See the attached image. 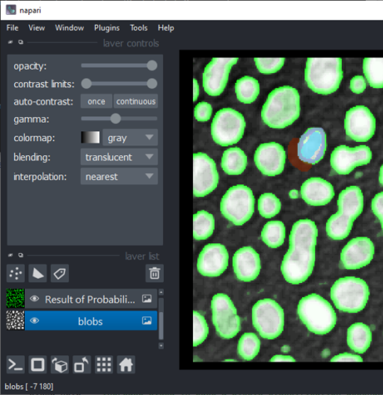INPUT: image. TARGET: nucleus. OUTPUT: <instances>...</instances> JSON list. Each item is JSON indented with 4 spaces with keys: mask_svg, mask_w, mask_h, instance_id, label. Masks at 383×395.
Listing matches in <instances>:
<instances>
[{
    "mask_svg": "<svg viewBox=\"0 0 383 395\" xmlns=\"http://www.w3.org/2000/svg\"><path fill=\"white\" fill-rule=\"evenodd\" d=\"M102 361H103V362H106V358L103 357V358H102Z\"/></svg>",
    "mask_w": 383,
    "mask_h": 395,
    "instance_id": "09e8293b",
    "label": "nucleus"
},
{
    "mask_svg": "<svg viewBox=\"0 0 383 395\" xmlns=\"http://www.w3.org/2000/svg\"><path fill=\"white\" fill-rule=\"evenodd\" d=\"M96 365H97V367H101L102 364L101 363V362H98V363L96 364Z\"/></svg>",
    "mask_w": 383,
    "mask_h": 395,
    "instance_id": "a19ab883",
    "label": "nucleus"
},
{
    "mask_svg": "<svg viewBox=\"0 0 383 395\" xmlns=\"http://www.w3.org/2000/svg\"><path fill=\"white\" fill-rule=\"evenodd\" d=\"M238 100L245 104H251L256 101L260 94V84L253 77L245 76L235 84Z\"/></svg>",
    "mask_w": 383,
    "mask_h": 395,
    "instance_id": "5701e85b",
    "label": "nucleus"
},
{
    "mask_svg": "<svg viewBox=\"0 0 383 395\" xmlns=\"http://www.w3.org/2000/svg\"><path fill=\"white\" fill-rule=\"evenodd\" d=\"M297 313L307 329L316 335L331 333L336 326L337 316L332 305L317 294L300 300Z\"/></svg>",
    "mask_w": 383,
    "mask_h": 395,
    "instance_id": "39448f33",
    "label": "nucleus"
},
{
    "mask_svg": "<svg viewBox=\"0 0 383 395\" xmlns=\"http://www.w3.org/2000/svg\"><path fill=\"white\" fill-rule=\"evenodd\" d=\"M332 362H362L363 360L361 357L355 355L349 354V352H345V354H341L338 356L334 357L331 360Z\"/></svg>",
    "mask_w": 383,
    "mask_h": 395,
    "instance_id": "72a5a7b5",
    "label": "nucleus"
},
{
    "mask_svg": "<svg viewBox=\"0 0 383 395\" xmlns=\"http://www.w3.org/2000/svg\"><path fill=\"white\" fill-rule=\"evenodd\" d=\"M261 349V341L256 334L246 333L240 338L238 352L240 358L245 361H251L259 354Z\"/></svg>",
    "mask_w": 383,
    "mask_h": 395,
    "instance_id": "bb28decb",
    "label": "nucleus"
},
{
    "mask_svg": "<svg viewBox=\"0 0 383 395\" xmlns=\"http://www.w3.org/2000/svg\"><path fill=\"white\" fill-rule=\"evenodd\" d=\"M255 199L248 187L238 185L230 188L221 203L222 215L235 226L249 221L255 211Z\"/></svg>",
    "mask_w": 383,
    "mask_h": 395,
    "instance_id": "0eeeda50",
    "label": "nucleus"
},
{
    "mask_svg": "<svg viewBox=\"0 0 383 395\" xmlns=\"http://www.w3.org/2000/svg\"><path fill=\"white\" fill-rule=\"evenodd\" d=\"M107 361L108 362H111L112 361V357H108Z\"/></svg>",
    "mask_w": 383,
    "mask_h": 395,
    "instance_id": "37998d69",
    "label": "nucleus"
},
{
    "mask_svg": "<svg viewBox=\"0 0 383 395\" xmlns=\"http://www.w3.org/2000/svg\"><path fill=\"white\" fill-rule=\"evenodd\" d=\"M248 165V157L239 148H232L223 152L221 166L228 175H240Z\"/></svg>",
    "mask_w": 383,
    "mask_h": 395,
    "instance_id": "4be33fe9",
    "label": "nucleus"
},
{
    "mask_svg": "<svg viewBox=\"0 0 383 395\" xmlns=\"http://www.w3.org/2000/svg\"><path fill=\"white\" fill-rule=\"evenodd\" d=\"M343 79L340 58H309L305 69L308 87L319 94L335 92Z\"/></svg>",
    "mask_w": 383,
    "mask_h": 395,
    "instance_id": "20e7f679",
    "label": "nucleus"
},
{
    "mask_svg": "<svg viewBox=\"0 0 383 395\" xmlns=\"http://www.w3.org/2000/svg\"><path fill=\"white\" fill-rule=\"evenodd\" d=\"M215 220L206 211H199L194 216V238L202 241L211 237L214 231Z\"/></svg>",
    "mask_w": 383,
    "mask_h": 395,
    "instance_id": "b1692460",
    "label": "nucleus"
},
{
    "mask_svg": "<svg viewBox=\"0 0 383 395\" xmlns=\"http://www.w3.org/2000/svg\"><path fill=\"white\" fill-rule=\"evenodd\" d=\"M263 242L271 248L282 246L285 238V227L282 221H270L265 225L262 232Z\"/></svg>",
    "mask_w": 383,
    "mask_h": 395,
    "instance_id": "a878e982",
    "label": "nucleus"
},
{
    "mask_svg": "<svg viewBox=\"0 0 383 395\" xmlns=\"http://www.w3.org/2000/svg\"><path fill=\"white\" fill-rule=\"evenodd\" d=\"M228 252L221 244H209L199 254L197 269L204 277H218L225 272L228 265Z\"/></svg>",
    "mask_w": 383,
    "mask_h": 395,
    "instance_id": "f3484780",
    "label": "nucleus"
},
{
    "mask_svg": "<svg viewBox=\"0 0 383 395\" xmlns=\"http://www.w3.org/2000/svg\"><path fill=\"white\" fill-rule=\"evenodd\" d=\"M350 89L357 94L363 93L366 89L365 79L362 76H355L350 81Z\"/></svg>",
    "mask_w": 383,
    "mask_h": 395,
    "instance_id": "473e14b6",
    "label": "nucleus"
},
{
    "mask_svg": "<svg viewBox=\"0 0 383 395\" xmlns=\"http://www.w3.org/2000/svg\"><path fill=\"white\" fill-rule=\"evenodd\" d=\"M372 152L370 148L360 145L350 148L346 145L336 148L331 154V167L339 175H348L355 167L371 162Z\"/></svg>",
    "mask_w": 383,
    "mask_h": 395,
    "instance_id": "ddd939ff",
    "label": "nucleus"
},
{
    "mask_svg": "<svg viewBox=\"0 0 383 395\" xmlns=\"http://www.w3.org/2000/svg\"><path fill=\"white\" fill-rule=\"evenodd\" d=\"M289 196H290L291 199H297L298 197L299 196V191L297 190H295V189L292 190L289 192Z\"/></svg>",
    "mask_w": 383,
    "mask_h": 395,
    "instance_id": "e433bc0d",
    "label": "nucleus"
},
{
    "mask_svg": "<svg viewBox=\"0 0 383 395\" xmlns=\"http://www.w3.org/2000/svg\"><path fill=\"white\" fill-rule=\"evenodd\" d=\"M107 366H108V367H111V366H112V364H111V362H109V363L107 364Z\"/></svg>",
    "mask_w": 383,
    "mask_h": 395,
    "instance_id": "de8ad7c7",
    "label": "nucleus"
},
{
    "mask_svg": "<svg viewBox=\"0 0 383 395\" xmlns=\"http://www.w3.org/2000/svg\"><path fill=\"white\" fill-rule=\"evenodd\" d=\"M299 116V94L289 86L270 92L262 111L264 123L272 129H284L292 125Z\"/></svg>",
    "mask_w": 383,
    "mask_h": 395,
    "instance_id": "f03ea898",
    "label": "nucleus"
},
{
    "mask_svg": "<svg viewBox=\"0 0 383 395\" xmlns=\"http://www.w3.org/2000/svg\"><path fill=\"white\" fill-rule=\"evenodd\" d=\"M338 211L326 223L328 236L336 241L346 238L350 233L353 222L362 213L364 196L357 187L342 191L338 200Z\"/></svg>",
    "mask_w": 383,
    "mask_h": 395,
    "instance_id": "7ed1b4c3",
    "label": "nucleus"
},
{
    "mask_svg": "<svg viewBox=\"0 0 383 395\" xmlns=\"http://www.w3.org/2000/svg\"><path fill=\"white\" fill-rule=\"evenodd\" d=\"M363 72L371 87L383 89V58H365Z\"/></svg>",
    "mask_w": 383,
    "mask_h": 395,
    "instance_id": "393cba45",
    "label": "nucleus"
},
{
    "mask_svg": "<svg viewBox=\"0 0 383 395\" xmlns=\"http://www.w3.org/2000/svg\"><path fill=\"white\" fill-rule=\"evenodd\" d=\"M281 201L275 194L266 193L258 200V211L260 215L265 218H272L280 213Z\"/></svg>",
    "mask_w": 383,
    "mask_h": 395,
    "instance_id": "cd10ccee",
    "label": "nucleus"
},
{
    "mask_svg": "<svg viewBox=\"0 0 383 395\" xmlns=\"http://www.w3.org/2000/svg\"><path fill=\"white\" fill-rule=\"evenodd\" d=\"M372 208L373 213L379 220L383 231V192L375 195L372 200Z\"/></svg>",
    "mask_w": 383,
    "mask_h": 395,
    "instance_id": "2f4dec72",
    "label": "nucleus"
},
{
    "mask_svg": "<svg viewBox=\"0 0 383 395\" xmlns=\"http://www.w3.org/2000/svg\"><path fill=\"white\" fill-rule=\"evenodd\" d=\"M290 350H291L290 347L287 346V345L283 346L282 347V352H289L290 351Z\"/></svg>",
    "mask_w": 383,
    "mask_h": 395,
    "instance_id": "58836bf2",
    "label": "nucleus"
},
{
    "mask_svg": "<svg viewBox=\"0 0 383 395\" xmlns=\"http://www.w3.org/2000/svg\"><path fill=\"white\" fill-rule=\"evenodd\" d=\"M212 321L216 333L224 340H231L240 331V318L233 302L228 295L217 294L211 301Z\"/></svg>",
    "mask_w": 383,
    "mask_h": 395,
    "instance_id": "9d476101",
    "label": "nucleus"
},
{
    "mask_svg": "<svg viewBox=\"0 0 383 395\" xmlns=\"http://www.w3.org/2000/svg\"><path fill=\"white\" fill-rule=\"evenodd\" d=\"M301 196L310 206H321L331 203L335 196L333 185L329 182L312 177L307 179L301 187Z\"/></svg>",
    "mask_w": 383,
    "mask_h": 395,
    "instance_id": "aec40b11",
    "label": "nucleus"
},
{
    "mask_svg": "<svg viewBox=\"0 0 383 395\" xmlns=\"http://www.w3.org/2000/svg\"><path fill=\"white\" fill-rule=\"evenodd\" d=\"M345 128L347 135L355 142L367 143L375 133L376 119L367 107L355 106L346 113Z\"/></svg>",
    "mask_w": 383,
    "mask_h": 395,
    "instance_id": "9b49d317",
    "label": "nucleus"
},
{
    "mask_svg": "<svg viewBox=\"0 0 383 395\" xmlns=\"http://www.w3.org/2000/svg\"><path fill=\"white\" fill-rule=\"evenodd\" d=\"M379 184L383 187V165L380 167L379 175Z\"/></svg>",
    "mask_w": 383,
    "mask_h": 395,
    "instance_id": "4c0bfd02",
    "label": "nucleus"
},
{
    "mask_svg": "<svg viewBox=\"0 0 383 395\" xmlns=\"http://www.w3.org/2000/svg\"><path fill=\"white\" fill-rule=\"evenodd\" d=\"M97 360L98 362H101V357H97V360Z\"/></svg>",
    "mask_w": 383,
    "mask_h": 395,
    "instance_id": "49530a36",
    "label": "nucleus"
},
{
    "mask_svg": "<svg viewBox=\"0 0 383 395\" xmlns=\"http://www.w3.org/2000/svg\"><path fill=\"white\" fill-rule=\"evenodd\" d=\"M238 58H213L204 68L203 87L209 95L220 96L225 90L232 66Z\"/></svg>",
    "mask_w": 383,
    "mask_h": 395,
    "instance_id": "2eb2a0df",
    "label": "nucleus"
},
{
    "mask_svg": "<svg viewBox=\"0 0 383 395\" xmlns=\"http://www.w3.org/2000/svg\"><path fill=\"white\" fill-rule=\"evenodd\" d=\"M213 109L211 104L207 102L199 103L194 109V117L200 122H206L210 120L212 115Z\"/></svg>",
    "mask_w": 383,
    "mask_h": 395,
    "instance_id": "7c9ffc66",
    "label": "nucleus"
},
{
    "mask_svg": "<svg viewBox=\"0 0 383 395\" xmlns=\"http://www.w3.org/2000/svg\"><path fill=\"white\" fill-rule=\"evenodd\" d=\"M91 82L88 79H86L83 82H82V87H83L85 89H89V87H91Z\"/></svg>",
    "mask_w": 383,
    "mask_h": 395,
    "instance_id": "c9c22d12",
    "label": "nucleus"
},
{
    "mask_svg": "<svg viewBox=\"0 0 383 395\" xmlns=\"http://www.w3.org/2000/svg\"><path fill=\"white\" fill-rule=\"evenodd\" d=\"M254 160L258 170L268 177L281 174L286 161L285 150L281 145L275 143L260 145L255 153Z\"/></svg>",
    "mask_w": 383,
    "mask_h": 395,
    "instance_id": "dca6fc26",
    "label": "nucleus"
},
{
    "mask_svg": "<svg viewBox=\"0 0 383 395\" xmlns=\"http://www.w3.org/2000/svg\"><path fill=\"white\" fill-rule=\"evenodd\" d=\"M318 230L311 220H300L292 228L290 247L281 265L284 279L293 285L304 283L311 275L316 264Z\"/></svg>",
    "mask_w": 383,
    "mask_h": 395,
    "instance_id": "f257e3e1",
    "label": "nucleus"
},
{
    "mask_svg": "<svg viewBox=\"0 0 383 395\" xmlns=\"http://www.w3.org/2000/svg\"><path fill=\"white\" fill-rule=\"evenodd\" d=\"M270 362H294L296 360L294 358L290 356H282V355H277L273 357Z\"/></svg>",
    "mask_w": 383,
    "mask_h": 395,
    "instance_id": "f704fd0d",
    "label": "nucleus"
},
{
    "mask_svg": "<svg viewBox=\"0 0 383 395\" xmlns=\"http://www.w3.org/2000/svg\"><path fill=\"white\" fill-rule=\"evenodd\" d=\"M326 135L322 128H309L300 137L297 147L299 159L308 164H318L326 150Z\"/></svg>",
    "mask_w": 383,
    "mask_h": 395,
    "instance_id": "a211bd4d",
    "label": "nucleus"
},
{
    "mask_svg": "<svg viewBox=\"0 0 383 395\" xmlns=\"http://www.w3.org/2000/svg\"><path fill=\"white\" fill-rule=\"evenodd\" d=\"M209 328L206 320L196 311L194 312V347H197L206 340Z\"/></svg>",
    "mask_w": 383,
    "mask_h": 395,
    "instance_id": "c85d7f7f",
    "label": "nucleus"
},
{
    "mask_svg": "<svg viewBox=\"0 0 383 395\" xmlns=\"http://www.w3.org/2000/svg\"><path fill=\"white\" fill-rule=\"evenodd\" d=\"M370 290L360 278L347 277L338 279L331 288V299L339 311L358 313L365 308Z\"/></svg>",
    "mask_w": 383,
    "mask_h": 395,
    "instance_id": "423d86ee",
    "label": "nucleus"
},
{
    "mask_svg": "<svg viewBox=\"0 0 383 395\" xmlns=\"http://www.w3.org/2000/svg\"><path fill=\"white\" fill-rule=\"evenodd\" d=\"M374 250V243L370 238H353L341 251L340 265L344 269H360L371 263Z\"/></svg>",
    "mask_w": 383,
    "mask_h": 395,
    "instance_id": "4468645a",
    "label": "nucleus"
},
{
    "mask_svg": "<svg viewBox=\"0 0 383 395\" xmlns=\"http://www.w3.org/2000/svg\"><path fill=\"white\" fill-rule=\"evenodd\" d=\"M220 180L215 162L207 154H194V195L207 196L214 191Z\"/></svg>",
    "mask_w": 383,
    "mask_h": 395,
    "instance_id": "f8f14e48",
    "label": "nucleus"
},
{
    "mask_svg": "<svg viewBox=\"0 0 383 395\" xmlns=\"http://www.w3.org/2000/svg\"><path fill=\"white\" fill-rule=\"evenodd\" d=\"M106 365H107V364H106L105 362H104L102 363V366H103V367H106Z\"/></svg>",
    "mask_w": 383,
    "mask_h": 395,
    "instance_id": "c03bdc74",
    "label": "nucleus"
},
{
    "mask_svg": "<svg viewBox=\"0 0 383 395\" xmlns=\"http://www.w3.org/2000/svg\"><path fill=\"white\" fill-rule=\"evenodd\" d=\"M252 323L263 338L275 340L284 330V310L274 300L259 301L252 308Z\"/></svg>",
    "mask_w": 383,
    "mask_h": 395,
    "instance_id": "6e6552de",
    "label": "nucleus"
},
{
    "mask_svg": "<svg viewBox=\"0 0 383 395\" xmlns=\"http://www.w3.org/2000/svg\"><path fill=\"white\" fill-rule=\"evenodd\" d=\"M107 372H112V369H107Z\"/></svg>",
    "mask_w": 383,
    "mask_h": 395,
    "instance_id": "a18cd8bd",
    "label": "nucleus"
},
{
    "mask_svg": "<svg viewBox=\"0 0 383 395\" xmlns=\"http://www.w3.org/2000/svg\"><path fill=\"white\" fill-rule=\"evenodd\" d=\"M245 128L243 115L233 109L226 108L216 112L211 123V135L215 143L228 147L240 142Z\"/></svg>",
    "mask_w": 383,
    "mask_h": 395,
    "instance_id": "1a4fd4ad",
    "label": "nucleus"
},
{
    "mask_svg": "<svg viewBox=\"0 0 383 395\" xmlns=\"http://www.w3.org/2000/svg\"><path fill=\"white\" fill-rule=\"evenodd\" d=\"M96 372H97L98 373H100L102 372V369H101V367H98V369H96Z\"/></svg>",
    "mask_w": 383,
    "mask_h": 395,
    "instance_id": "ea45409f",
    "label": "nucleus"
},
{
    "mask_svg": "<svg viewBox=\"0 0 383 395\" xmlns=\"http://www.w3.org/2000/svg\"><path fill=\"white\" fill-rule=\"evenodd\" d=\"M233 269L237 278L243 282H252L262 269L261 258L252 247L239 249L233 257Z\"/></svg>",
    "mask_w": 383,
    "mask_h": 395,
    "instance_id": "6ab92c4d",
    "label": "nucleus"
},
{
    "mask_svg": "<svg viewBox=\"0 0 383 395\" xmlns=\"http://www.w3.org/2000/svg\"><path fill=\"white\" fill-rule=\"evenodd\" d=\"M255 63L260 73L276 74L284 65V58H255Z\"/></svg>",
    "mask_w": 383,
    "mask_h": 395,
    "instance_id": "c756f323",
    "label": "nucleus"
},
{
    "mask_svg": "<svg viewBox=\"0 0 383 395\" xmlns=\"http://www.w3.org/2000/svg\"><path fill=\"white\" fill-rule=\"evenodd\" d=\"M107 372V369L105 368V367H104V368L102 369V372Z\"/></svg>",
    "mask_w": 383,
    "mask_h": 395,
    "instance_id": "79ce46f5",
    "label": "nucleus"
},
{
    "mask_svg": "<svg viewBox=\"0 0 383 395\" xmlns=\"http://www.w3.org/2000/svg\"><path fill=\"white\" fill-rule=\"evenodd\" d=\"M347 342L355 352L365 354L372 342V330L363 323H353L348 330Z\"/></svg>",
    "mask_w": 383,
    "mask_h": 395,
    "instance_id": "412c9836",
    "label": "nucleus"
}]
</instances>
